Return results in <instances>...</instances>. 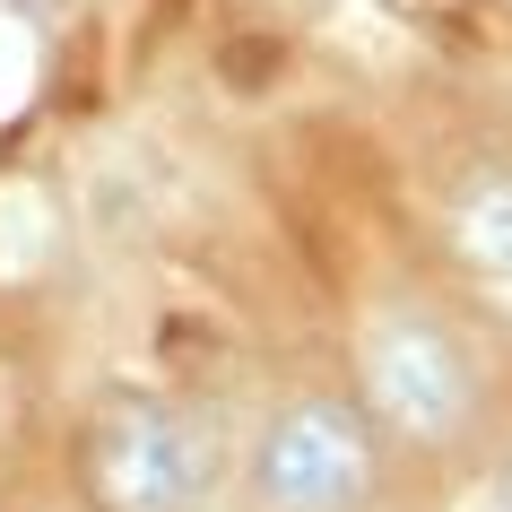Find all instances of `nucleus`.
Segmentation results:
<instances>
[{
  "mask_svg": "<svg viewBox=\"0 0 512 512\" xmlns=\"http://www.w3.org/2000/svg\"><path fill=\"white\" fill-rule=\"evenodd\" d=\"M365 486H374V443L348 408L313 400L261 434V495L278 512H348Z\"/></svg>",
  "mask_w": 512,
  "mask_h": 512,
  "instance_id": "nucleus-2",
  "label": "nucleus"
},
{
  "mask_svg": "<svg viewBox=\"0 0 512 512\" xmlns=\"http://www.w3.org/2000/svg\"><path fill=\"white\" fill-rule=\"evenodd\" d=\"M460 243H469V261L512 278V174H478L460 191Z\"/></svg>",
  "mask_w": 512,
  "mask_h": 512,
  "instance_id": "nucleus-4",
  "label": "nucleus"
},
{
  "mask_svg": "<svg viewBox=\"0 0 512 512\" xmlns=\"http://www.w3.org/2000/svg\"><path fill=\"white\" fill-rule=\"evenodd\" d=\"M504 504H512V460H504Z\"/></svg>",
  "mask_w": 512,
  "mask_h": 512,
  "instance_id": "nucleus-5",
  "label": "nucleus"
},
{
  "mask_svg": "<svg viewBox=\"0 0 512 512\" xmlns=\"http://www.w3.org/2000/svg\"><path fill=\"white\" fill-rule=\"evenodd\" d=\"M87 469L113 512H191L217 469V443L157 400H122L105 408V426L87 443Z\"/></svg>",
  "mask_w": 512,
  "mask_h": 512,
  "instance_id": "nucleus-1",
  "label": "nucleus"
},
{
  "mask_svg": "<svg viewBox=\"0 0 512 512\" xmlns=\"http://www.w3.org/2000/svg\"><path fill=\"white\" fill-rule=\"evenodd\" d=\"M365 382H374V408L400 434H452L469 417V365L434 322L400 313V322L374 330V356H365Z\"/></svg>",
  "mask_w": 512,
  "mask_h": 512,
  "instance_id": "nucleus-3",
  "label": "nucleus"
}]
</instances>
